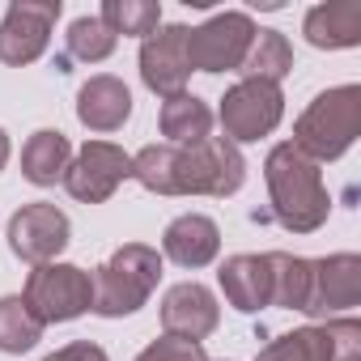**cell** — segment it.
Wrapping results in <instances>:
<instances>
[{"instance_id": "cell-1", "label": "cell", "mask_w": 361, "mask_h": 361, "mask_svg": "<svg viewBox=\"0 0 361 361\" xmlns=\"http://www.w3.org/2000/svg\"><path fill=\"white\" fill-rule=\"evenodd\" d=\"M132 178L153 196H234L247 178V157L226 136L200 145H145L132 153Z\"/></svg>"}, {"instance_id": "cell-2", "label": "cell", "mask_w": 361, "mask_h": 361, "mask_svg": "<svg viewBox=\"0 0 361 361\" xmlns=\"http://www.w3.org/2000/svg\"><path fill=\"white\" fill-rule=\"evenodd\" d=\"M264 178H268L272 217H276L281 230H289V234H314L327 221L331 196L323 188V170L293 140L272 145V153L264 161Z\"/></svg>"}, {"instance_id": "cell-3", "label": "cell", "mask_w": 361, "mask_h": 361, "mask_svg": "<svg viewBox=\"0 0 361 361\" xmlns=\"http://www.w3.org/2000/svg\"><path fill=\"white\" fill-rule=\"evenodd\" d=\"M361 132V90L357 85H331L323 90L293 123V145L314 161H336L353 149Z\"/></svg>"}, {"instance_id": "cell-4", "label": "cell", "mask_w": 361, "mask_h": 361, "mask_svg": "<svg viewBox=\"0 0 361 361\" xmlns=\"http://www.w3.org/2000/svg\"><path fill=\"white\" fill-rule=\"evenodd\" d=\"M161 281V255L145 243H123L94 272V314L123 319L136 314Z\"/></svg>"}, {"instance_id": "cell-5", "label": "cell", "mask_w": 361, "mask_h": 361, "mask_svg": "<svg viewBox=\"0 0 361 361\" xmlns=\"http://www.w3.org/2000/svg\"><path fill=\"white\" fill-rule=\"evenodd\" d=\"M22 302L30 306V314L43 327L81 319L85 310H94V272H85L77 264H39L26 276Z\"/></svg>"}, {"instance_id": "cell-6", "label": "cell", "mask_w": 361, "mask_h": 361, "mask_svg": "<svg viewBox=\"0 0 361 361\" xmlns=\"http://www.w3.org/2000/svg\"><path fill=\"white\" fill-rule=\"evenodd\" d=\"M255 39V22L238 9L213 13L204 26L188 30V60L192 73H238Z\"/></svg>"}, {"instance_id": "cell-7", "label": "cell", "mask_w": 361, "mask_h": 361, "mask_svg": "<svg viewBox=\"0 0 361 361\" xmlns=\"http://www.w3.org/2000/svg\"><path fill=\"white\" fill-rule=\"evenodd\" d=\"M281 115H285V94H281V85H268V81L230 85L221 98V111H217L230 145H247V140L268 136L281 123Z\"/></svg>"}, {"instance_id": "cell-8", "label": "cell", "mask_w": 361, "mask_h": 361, "mask_svg": "<svg viewBox=\"0 0 361 361\" xmlns=\"http://www.w3.org/2000/svg\"><path fill=\"white\" fill-rule=\"evenodd\" d=\"M123 178H132V153L111 140H85L64 170V188L81 204H102L119 192Z\"/></svg>"}, {"instance_id": "cell-9", "label": "cell", "mask_w": 361, "mask_h": 361, "mask_svg": "<svg viewBox=\"0 0 361 361\" xmlns=\"http://www.w3.org/2000/svg\"><path fill=\"white\" fill-rule=\"evenodd\" d=\"M60 0H13L0 18V64H35L56 30Z\"/></svg>"}, {"instance_id": "cell-10", "label": "cell", "mask_w": 361, "mask_h": 361, "mask_svg": "<svg viewBox=\"0 0 361 361\" xmlns=\"http://www.w3.org/2000/svg\"><path fill=\"white\" fill-rule=\"evenodd\" d=\"M361 302V255L336 251L323 259H310V293L302 314L310 319H340Z\"/></svg>"}, {"instance_id": "cell-11", "label": "cell", "mask_w": 361, "mask_h": 361, "mask_svg": "<svg viewBox=\"0 0 361 361\" xmlns=\"http://www.w3.org/2000/svg\"><path fill=\"white\" fill-rule=\"evenodd\" d=\"M68 217L47 204V200H35V204H22L13 217H9V251L26 264H56V255L68 247Z\"/></svg>"}, {"instance_id": "cell-12", "label": "cell", "mask_w": 361, "mask_h": 361, "mask_svg": "<svg viewBox=\"0 0 361 361\" xmlns=\"http://www.w3.org/2000/svg\"><path fill=\"white\" fill-rule=\"evenodd\" d=\"M192 77V60H188V26H157L145 43H140V81L161 94L174 98L188 90Z\"/></svg>"}, {"instance_id": "cell-13", "label": "cell", "mask_w": 361, "mask_h": 361, "mask_svg": "<svg viewBox=\"0 0 361 361\" xmlns=\"http://www.w3.org/2000/svg\"><path fill=\"white\" fill-rule=\"evenodd\" d=\"M221 323V306H217V293L200 281H178L166 289L161 298V327L166 336H178V340H192L200 344L204 336H213Z\"/></svg>"}, {"instance_id": "cell-14", "label": "cell", "mask_w": 361, "mask_h": 361, "mask_svg": "<svg viewBox=\"0 0 361 361\" xmlns=\"http://www.w3.org/2000/svg\"><path fill=\"white\" fill-rule=\"evenodd\" d=\"M221 251V230L213 217L204 213H183V217H174L161 234V255L178 268H209Z\"/></svg>"}, {"instance_id": "cell-15", "label": "cell", "mask_w": 361, "mask_h": 361, "mask_svg": "<svg viewBox=\"0 0 361 361\" xmlns=\"http://www.w3.org/2000/svg\"><path fill=\"white\" fill-rule=\"evenodd\" d=\"M128 115H132V90L119 77L98 73L77 90V119L90 132H119Z\"/></svg>"}, {"instance_id": "cell-16", "label": "cell", "mask_w": 361, "mask_h": 361, "mask_svg": "<svg viewBox=\"0 0 361 361\" xmlns=\"http://www.w3.org/2000/svg\"><path fill=\"white\" fill-rule=\"evenodd\" d=\"M226 302L238 314H255L264 306H272V268L268 255H230L217 272Z\"/></svg>"}, {"instance_id": "cell-17", "label": "cell", "mask_w": 361, "mask_h": 361, "mask_svg": "<svg viewBox=\"0 0 361 361\" xmlns=\"http://www.w3.org/2000/svg\"><path fill=\"white\" fill-rule=\"evenodd\" d=\"M302 35L319 51H344L361 43V0H327L314 5L302 22Z\"/></svg>"}, {"instance_id": "cell-18", "label": "cell", "mask_w": 361, "mask_h": 361, "mask_svg": "<svg viewBox=\"0 0 361 361\" xmlns=\"http://www.w3.org/2000/svg\"><path fill=\"white\" fill-rule=\"evenodd\" d=\"M157 128L166 136V145H178V149H188V145H200L213 136V111L204 98L196 94H174V98H161V115H157Z\"/></svg>"}, {"instance_id": "cell-19", "label": "cell", "mask_w": 361, "mask_h": 361, "mask_svg": "<svg viewBox=\"0 0 361 361\" xmlns=\"http://www.w3.org/2000/svg\"><path fill=\"white\" fill-rule=\"evenodd\" d=\"M73 161V145L64 132L56 128H39L26 145H22V174L35 188H56L64 183V170Z\"/></svg>"}, {"instance_id": "cell-20", "label": "cell", "mask_w": 361, "mask_h": 361, "mask_svg": "<svg viewBox=\"0 0 361 361\" xmlns=\"http://www.w3.org/2000/svg\"><path fill=\"white\" fill-rule=\"evenodd\" d=\"M293 68V47L281 30H255L251 39V51L247 60L238 64L243 81H268V85H281Z\"/></svg>"}, {"instance_id": "cell-21", "label": "cell", "mask_w": 361, "mask_h": 361, "mask_svg": "<svg viewBox=\"0 0 361 361\" xmlns=\"http://www.w3.org/2000/svg\"><path fill=\"white\" fill-rule=\"evenodd\" d=\"M255 361H336V348H331L327 323H310V327H293L268 340Z\"/></svg>"}, {"instance_id": "cell-22", "label": "cell", "mask_w": 361, "mask_h": 361, "mask_svg": "<svg viewBox=\"0 0 361 361\" xmlns=\"http://www.w3.org/2000/svg\"><path fill=\"white\" fill-rule=\"evenodd\" d=\"M268 268H272V306L302 310L310 293V259L289 251H268Z\"/></svg>"}, {"instance_id": "cell-23", "label": "cell", "mask_w": 361, "mask_h": 361, "mask_svg": "<svg viewBox=\"0 0 361 361\" xmlns=\"http://www.w3.org/2000/svg\"><path fill=\"white\" fill-rule=\"evenodd\" d=\"M43 340V323L30 314L22 293L0 298V353H30Z\"/></svg>"}, {"instance_id": "cell-24", "label": "cell", "mask_w": 361, "mask_h": 361, "mask_svg": "<svg viewBox=\"0 0 361 361\" xmlns=\"http://www.w3.org/2000/svg\"><path fill=\"white\" fill-rule=\"evenodd\" d=\"M106 30L119 39V35H132V39H149L157 26H161V5L157 0H106L102 13Z\"/></svg>"}, {"instance_id": "cell-25", "label": "cell", "mask_w": 361, "mask_h": 361, "mask_svg": "<svg viewBox=\"0 0 361 361\" xmlns=\"http://www.w3.org/2000/svg\"><path fill=\"white\" fill-rule=\"evenodd\" d=\"M64 39H68V60H81V64H102V60L115 51V43H119V39L106 30V22H102L98 13L77 18Z\"/></svg>"}, {"instance_id": "cell-26", "label": "cell", "mask_w": 361, "mask_h": 361, "mask_svg": "<svg viewBox=\"0 0 361 361\" xmlns=\"http://www.w3.org/2000/svg\"><path fill=\"white\" fill-rule=\"evenodd\" d=\"M136 361H209V353H204V344H192V340L157 336L149 348L136 353Z\"/></svg>"}, {"instance_id": "cell-27", "label": "cell", "mask_w": 361, "mask_h": 361, "mask_svg": "<svg viewBox=\"0 0 361 361\" xmlns=\"http://www.w3.org/2000/svg\"><path fill=\"white\" fill-rule=\"evenodd\" d=\"M327 336H331V348H336V361H357L361 353V323L340 314V319H327Z\"/></svg>"}, {"instance_id": "cell-28", "label": "cell", "mask_w": 361, "mask_h": 361, "mask_svg": "<svg viewBox=\"0 0 361 361\" xmlns=\"http://www.w3.org/2000/svg\"><path fill=\"white\" fill-rule=\"evenodd\" d=\"M43 361H111V357H106V348H98L94 340H73V344L47 353Z\"/></svg>"}, {"instance_id": "cell-29", "label": "cell", "mask_w": 361, "mask_h": 361, "mask_svg": "<svg viewBox=\"0 0 361 361\" xmlns=\"http://www.w3.org/2000/svg\"><path fill=\"white\" fill-rule=\"evenodd\" d=\"M9 153H13V149H9V132H5V128H0V170H5V166H9Z\"/></svg>"}, {"instance_id": "cell-30", "label": "cell", "mask_w": 361, "mask_h": 361, "mask_svg": "<svg viewBox=\"0 0 361 361\" xmlns=\"http://www.w3.org/2000/svg\"><path fill=\"white\" fill-rule=\"evenodd\" d=\"M209 361H213V357H209Z\"/></svg>"}]
</instances>
